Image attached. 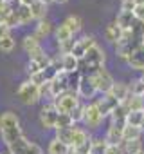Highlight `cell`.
Returning <instances> with one entry per match:
<instances>
[{"instance_id": "obj_1", "label": "cell", "mask_w": 144, "mask_h": 154, "mask_svg": "<svg viewBox=\"0 0 144 154\" xmlns=\"http://www.w3.org/2000/svg\"><path fill=\"white\" fill-rule=\"evenodd\" d=\"M0 134L9 150V154H43L42 147L25 140L20 122L15 112L7 111L0 116Z\"/></svg>"}, {"instance_id": "obj_2", "label": "cell", "mask_w": 144, "mask_h": 154, "mask_svg": "<svg viewBox=\"0 0 144 154\" xmlns=\"http://www.w3.org/2000/svg\"><path fill=\"white\" fill-rule=\"evenodd\" d=\"M140 45H144V22L135 20L133 26L122 33V38L115 44V51L121 58H128L130 54H133Z\"/></svg>"}, {"instance_id": "obj_3", "label": "cell", "mask_w": 144, "mask_h": 154, "mask_svg": "<svg viewBox=\"0 0 144 154\" xmlns=\"http://www.w3.org/2000/svg\"><path fill=\"white\" fill-rule=\"evenodd\" d=\"M105 58H106V56H105V51H103L99 45H94V47L83 56V60H79V67L88 69V72L92 74V72H96L97 69L103 67Z\"/></svg>"}, {"instance_id": "obj_4", "label": "cell", "mask_w": 144, "mask_h": 154, "mask_svg": "<svg viewBox=\"0 0 144 154\" xmlns=\"http://www.w3.org/2000/svg\"><path fill=\"white\" fill-rule=\"evenodd\" d=\"M79 105V94L76 91H68L58 98H54V107L58 109L59 114H70Z\"/></svg>"}, {"instance_id": "obj_5", "label": "cell", "mask_w": 144, "mask_h": 154, "mask_svg": "<svg viewBox=\"0 0 144 154\" xmlns=\"http://www.w3.org/2000/svg\"><path fill=\"white\" fill-rule=\"evenodd\" d=\"M90 78H92V82H94L97 93H103V94L110 93L112 87H114V84H115L114 78H112V74H110L105 67H101V69H97L96 72H92Z\"/></svg>"}, {"instance_id": "obj_6", "label": "cell", "mask_w": 144, "mask_h": 154, "mask_svg": "<svg viewBox=\"0 0 144 154\" xmlns=\"http://www.w3.org/2000/svg\"><path fill=\"white\" fill-rule=\"evenodd\" d=\"M50 58L45 54V51L42 49V47H38V49H34L33 53H29V76L31 74H34V72H42L45 67H49L50 65Z\"/></svg>"}, {"instance_id": "obj_7", "label": "cell", "mask_w": 144, "mask_h": 154, "mask_svg": "<svg viewBox=\"0 0 144 154\" xmlns=\"http://www.w3.org/2000/svg\"><path fill=\"white\" fill-rule=\"evenodd\" d=\"M18 98H20V102L25 103V105H34V103L42 98L40 87L27 80V82H24V84L18 87Z\"/></svg>"}, {"instance_id": "obj_8", "label": "cell", "mask_w": 144, "mask_h": 154, "mask_svg": "<svg viewBox=\"0 0 144 154\" xmlns=\"http://www.w3.org/2000/svg\"><path fill=\"white\" fill-rule=\"evenodd\" d=\"M68 93V84H67V72L61 71L52 82H49V94L52 98H58L61 94Z\"/></svg>"}, {"instance_id": "obj_9", "label": "cell", "mask_w": 144, "mask_h": 154, "mask_svg": "<svg viewBox=\"0 0 144 154\" xmlns=\"http://www.w3.org/2000/svg\"><path fill=\"white\" fill-rule=\"evenodd\" d=\"M58 116H59V112H58V109L54 107V103L45 105V107H42V111H40V122H42V125H43L45 129H56Z\"/></svg>"}, {"instance_id": "obj_10", "label": "cell", "mask_w": 144, "mask_h": 154, "mask_svg": "<svg viewBox=\"0 0 144 154\" xmlns=\"http://www.w3.org/2000/svg\"><path fill=\"white\" fill-rule=\"evenodd\" d=\"M103 120H105V116L99 112L96 102H94V103H88V105L85 107V118H83V122H85L87 127H90V129H97V127L101 125Z\"/></svg>"}, {"instance_id": "obj_11", "label": "cell", "mask_w": 144, "mask_h": 154, "mask_svg": "<svg viewBox=\"0 0 144 154\" xmlns=\"http://www.w3.org/2000/svg\"><path fill=\"white\" fill-rule=\"evenodd\" d=\"M94 45H97V44H96V40H94L92 36H83L81 40H76V45H74V49H72L70 54H74L78 60H83V56H85Z\"/></svg>"}, {"instance_id": "obj_12", "label": "cell", "mask_w": 144, "mask_h": 154, "mask_svg": "<svg viewBox=\"0 0 144 154\" xmlns=\"http://www.w3.org/2000/svg\"><path fill=\"white\" fill-rule=\"evenodd\" d=\"M96 105H97L99 112L106 118V116H110V114L114 112V109L119 105V102H117L110 93H106V94H103V98H99V100L96 102Z\"/></svg>"}, {"instance_id": "obj_13", "label": "cell", "mask_w": 144, "mask_h": 154, "mask_svg": "<svg viewBox=\"0 0 144 154\" xmlns=\"http://www.w3.org/2000/svg\"><path fill=\"white\" fill-rule=\"evenodd\" d=\"M81 98H94V94L97 93V89H96V85H94V82H92V78H90V74H83L81 76V82H79V85H78V91H76Z\"/></svg>"}, {"instance_id": "obj_14", "label": "cell", "mask_w": 144, "mask_h": 154, "mask_svg": "<svg viewBox=\"0 0 144 154\" xmlns=\"http://www.w3.org/2000/svg\"><path fill=\"white\" fill-rule=\"evenodd\" d=\"M122 132H124V125H117V123H110L108 131H106V143L108 145H121L122 143Z\"/></svg>"}, {"instance_id": "obj_15", "label": "cell", "mask_w": 144, "mask_h": 154, "mask_svg": "<svg viewBox=\"0 0 144 154\" xmlns=\"http://www.w3.org/2000/svg\"><path fill=\"white\" fill-rule=\"evenodd\" d=\"M110 94H112L119 103H122V102L128 100V96L131 94V91H130V85H126V84H122V82H115L114 87H112V91H110Z\"/></svg>"}, {"instance_id": "obj_16", "label": "cell", "mask_w": 144, "mask_h": 154, "mask_svg": "<svg viewBox=\"0 0 144 154\" xmlns=\"http://www.w3.org/2000/svg\"><path fill=\"white\" fill-rule=\"evenodd\" d=\"M128 65L131 69H137V71H144V45H140L133 54H130L126 58Z\"/></svg>"}, {"instance_id": "obj_17", "label": "cell", "mask_w": 144, "mask_h": 154, "mask_svg": "<svg viewBox=\"0 0 144 154\" xmlns=\"http://www.w3.org/2000/svg\"><path fill=\"white\" fill-rule=\"evenodd\" d=\"M122 33H124V31L114 22V24H108V26H106V29H105V38H106L110 44H117V42L122 38Z\"/></svg>"}, {"instance_id": "obj_18", "label": "cell", "mask_w": 144, "mask_h": 154, "mask_svg": "<svg viewBox=\"0 0 144 154\" xmlns=\"http://www.w3.org/2000/svg\"><path fill=\"white\" fill-rule=\"evenodd\" d=\"M133 22H135V17H133V13H130V11H119V15H117V18H115V24H117L122 31H128V29L133 26Z\"/></svg>"}, {"instance_id": "obj_19", "label": "cell", "mask_w": 144, "mask_h": 154, "mask_svg": "<svg viewBox=\"0 0 144 154\" xmlns=\"http://www.w3.org/2000/svg\"><path fill=\"white\" fill-rule=\"evenodd\" d=\"M128 109H126V105L124 103H119L115 109H114V112L110 114L112 116V123H117V125H126V118H128Z\"/></svg>"}, {"instance_id": "obj_20", "label": "cell", "mask_w": 144, "mask_h": 154, "mask_svg": "<svg viewBox=\"0 0 144 154\" xmlns=\"http://www.w3.org/2000/svg\"><path fill=\"white\" fill-rule=\"evenodd\" d=\"M61 65H63V71H65V72L79 71V60H78L74 54H63V56H61Z\"/></svg>"}, {"instance_id": "obj_21", "label": "cell", "mask_w": 144, "mask_h": 154, "mask_svg": "<svg viewBox=\"0 0 144 154\" xmlns=\"http://www.w3.org/2000/svg\"><path fill=\"white\" fill-rule=\"evenodd\" d=\"M70 147L67 145V143H63V141H59L58 138H54L50 143H49V147H47V152L49 154H70Z\"/></svg>"}, {"instance_id": "obj_22", "label": "cell", "mask_w": 144, "mask_h": 154, "mask_svg": "<svg viewBox=\"0 0 144 154\" xmlns=\"http://www.w3.org/2000/svg\"><path fill=\"white\" fill-rule=\"evenodd\" d=\"M74 132H76V125L67 127V129H56V138L70 147L72 145V138H74Z\"/></svg>"}, {"instance_id": "obj_23", "label": "cell", "mask_w": 144, "mask_h": 154, "mask_svg": "<svg viewBox=\"0 0 144 154\" xmlns=\"http://www.w3.org/2000/svg\"><path fill=\"white\" fill-rule=\"evenodd\" d=\"M124 154H142V143L140 140H130V141H122L121 143Z\"/></svg>"}, {"instance_id": "obj_24", "label": "cell", "mask_w": 144, "mask_h": 154, "mask_svg": "<svg viewBox=\"0 0 144 154\" xmlns=\"http://www.w3.org/2000/svg\"><path fill=\"white\" fill-rule=\"evenodd\" d=\"M31 13H33V18L34 20H45V13H47V4L42 2V0H36V2L31 6Z\"/></svg>"}, {"instance_id": "obj_25", "label": "cell", "mask_w": 144, "mask_h": 154, "mask_svg": "<svg viewBox=\"0 0 144 154\" xmlns=\"http://www.w3.org/2000/svg\"><path fill=\"white\" fill-rule=\"evenodd\" d=\"M142 131L140 127H133V125H124V132H122V141H130V140H140Z\"/></svg>"}, {"instance_id": "obj_26", "label": "cell", "mask_w": 144, "mask_h": 154, "mask_svg": "<svg viewBox=\"0 0 144 154\" xmlns=\"http://www.w3.org/2000/svg\"><path fill=\"white\" fill-rule=\"evenodd\" d=\"M72 38H74V35L68 31V27H67L65 24L58 26V29H56V40H58V44H59V45H61V44H65V42H68V40H72Z\"/></svg>"}, {"instance_id": "obj_27", "label": "cell", "mask_w": 144, "mask_h": 154, "mask_svg": "<svg viewBox=\"0 0 144 154\" xmlns=\"http://www.w3.org/2000/svg\"><path fill=\"white\" fill-rule=\"evenodd\" d=\"M52 31V24L49 22V20H40L38 22V26H36V31H34V36L40 40V38H43V36H47L49 33Z\"/></svg>"}, {"instance_id": "obj_28", "label": "cell", "mask_w": 144, "mask_h": 154, "mask_svg": "<svg viewBox=\"0 0 144 154\" xmlns=\"http://www.w3.org/2000/svg\"><path fill=\"white\" fill-rule=\"evenodd\" d=\"M63 24L68 27V31H70L72 35H76V33L81 29V18H79V17H76V15H70V17H67Z\"/></svg>"}, {"instance_id": "obj_29", "label": "cell", "mask_w": 144, "mask_h": 154, "mask_svg": "<svg viewBox=\"0 0 144 154\" xmlns=\"http://www.w3.org/2000/svg\"><path fill=\"white\" fill-rule=\"evenodd\" d=\"M81 72L74 71V72H67V84H68V91H78V85L81 82Z\"/></svg>"}, {"instance_id": "obj_30", "label": "cell", "mask_w": 144, "mask_h": 154, "mask_svg": "<svg viewBox=\"0 0 144 154\" xmlns=\"http://www.w3.org/2000/svg\"><path fill=\"white\" fill-rule=\"evenodd\" d=\"M106 150H108V143H106L105 138L92 140V150H90V154H106Z\"/></svg>"}, {"instance_id": "obj_31", "label": "cell", "mask_w": 144, "mask_h": 154, "mask_svg": "<svg viewBox=\"0 0 144 154\" xmlns=\"http://www.w3.org/2000/svg\"><path fill=\"white\" fill-rule=\"evenodd\" d=\"M16 13H18V18H20V24H22V26H25V24H29L31 20H34V18H33V13H31V8H27V6H18Z\"/></svg>"}, {"instance_id": "obj_32", "label": "cell", "mask_w": 144, "mask_h": 154, "mask_svg": "<svg viewBox=\"0 0 144 154\" xmlns=\"http://www.w3.org/2000/svg\"><path fill=\"white\" fill-rule=\"evenodd\" d=\"M142 120H144V111H133V112H128V118H126V125L140 127Z\"/></svg>"}, {"instance_id": "obj_33", "label": "cell", "mask_w": 144, "mask_h": 154, "mask_svg": "<svg viewBox=\"0 0 144 154\" xmlns=\"http://www.w3.org/2000/svg\"><path fill=\"white\" fill-rule=\"evenodd\" d=\"M38 47H42V45H40V40H38L34 35H27V36L24 38V49H25L27 53H33V51L38 49Z\"/></svg>"}, {"instance_id": "obj_34", "label": "cell", "mask_w": 144, "mask_h": 154, "mask_svg": "<svg viewBox=\"0 0 144 154\" xmlns=\"http://www.w3.org/2000/svg\"><path fill=\"white\" fill-rule=\"evenodd\" d=\"M15 49V38L11 35H6L0 38V51H4V53H11Z\"/></svg>"}, {"instance_id": "obj_35", "label": "cell", "mask_w": 144, "mask_h": 154, "mask_svg": "<svg viewBox=\"0 0 144 154\" xmlns=\"http://www.w3.org/2000/svg\"><path fill=\"white\" fill-rule=\"evenodd\" d=\"M76 125L74 120H72L70 114H59L58 116V123H56V129H67V127H72Z\"/></svg>"}, {"instance_id": "obj_36", "label": "cell", "mask_w": 144, "mask_h": 154, "mask_svg": "<svg viewBox=\"0 0 144 154\" xmlns=\"http://www.w3.org/2000/svg\"><path fill=\"white\" fill-rule=\"evenodd\" d=\"M130 91L135 96H144V76H142V78H139V80H135L130 85Z\"/></svg>"}, {"instance_id": "obj_37", "label": "cell", "mask_w": 144, "mask_h": 154, "mask_svg": "<svg viewBox=\"0 0 144 154\" xmlns=\"http://www.w3.org/2000/svg\"><path fill=\"white\" fill-rule=\"evenodd\" d=\"M85 107L87 105H78L74 111L70 112V116H72V120H74V123H78V122H83V118H85Z\"/></svg>"}, {"instance_id": "obj_38", "label": "cell", "mask_w": 144, "mask_h": 154, "mask_svg": "<svg viewBox=\"0 0 144 154\" xmlns=\"http://www.w3.org/2000/svg\"><path fill=\"white\" fill-rule=\"evenodd\" d=\"M29 82H33V84L38 85V87H43L45 84H49V82L45 80V76H43V71H42V72H34V74H31V76H29Z\"/></svg>"}, {"instance_id": "obj_39", "label": "cell", "mask_w": 144, "mask_h": 154, "mask_svg": "<svg viewBox=\"0 0 144 154\" xmlns=\"http://www.w3.org/2000/svg\"><path fill=\"white\" fill-rule=\"evenodd\" d=\"M4 24H6L9 29H11V27H18V26H22V24H20V18H18V13H16V9L7 17V20H6Z\"/></svg>"}, {"instance_id": "obj_40", "label": "cell", "mask_w": 144, "mask_h": 154, "mask_svg": "<svg viewBox=\"0 0 144 154\" xmlns=\"http://www.w3.org/2000/svg\"><path fill=\"white\" fill-rule=\"evenodd\" d=\"M135 6H137L135 0H121V11H130V13H133Z\"/></svg>"}, {"instance_id": "obj_41", "label": "cell", "mask_w": 144, "mask_h": 154, "mask_svg": "<svg viewBox=\"0 0 144 154\" xmlns=\"http://www.w3.org/2000/svg\"><path fill=\"white\" fill-rule=\"evenodd\" d=\"M74 45H76V40L72 38V40H68V42L61 44L59 47H61V53H63V54H70V53H72V49H74Z\"/></svg>"}, {"instance_id": "obj_42", "label": "cell", "mask_w": 144, "mask_h": 154, "mask_svg": "<svg viewBox=\"0 0 144 154\" xmlns=\"http://www.w3.org/2000/svg\"><path fill=\"white\" fill-rule=\"evenodd\" d=\"M133 17H135V20L144 22V4H137V6H135V9H133Z\"/></svg>"}, {"instance_id": "obj_43", "label": "cell", "mask_w": 144, "mask_h": 154, "mask_svg": "<svg viewBox=\"0 0 144 154\" xmlns=\"http://www.w3.org/2000/svg\"><path fill=\"white\" fill-rule=\"evenodd\" d=\"M106 154H124V150H122L121 145H108Z\"/></svg>"}, {"instance_id": "obj_44", "label": "cell", "mask_w": 144, "mask_h": 154, "mask_svg": "<svg viewBox=\"0 0 144 154\" xmlns=\"http://www.w3.org/2000/svg\"><path fill=\"white\" fill-rule=\"evenodd\" d=\"M18 2H20V6H27V8H31V6L36 2V0H18Z\"/></svg>"}, {"instance_id": "obj_45", "label": "cell", "mask_w": 144, "mask_h": 154, "mask_svg": "<svg viewBox=\"0 0 144 154\" xmlns=\"http://www.w3.org/2000/svg\"><path fill=\"white\" fill-rule=\"evenodd\" d=\"M54 2H58V4H67L68 0H54Z\"/></svg>"}, {"instance_id": "obj_46", "label": "cell", "mask_w": 144, "mask_h": 154, "mask_svg": "<svg viewBox=\"0 0 144 154\" xmlns=\"http://www.w3.org/2000/svg\"><path fill=\"white\" fill-rule=\"evenodd\" d=\"M42 2H45V4H47V6H49V4H50V2H54V0H42Z\"/></svg>"}, {"instance_id": "obj_47", "label": "cell", "mask_w": 144, "mask_h": 154, "mask_svg": "<svg viewBox=\"0 0 144 154\" xmlns=\"http://www.w3.org/2000/svg\"><path fill=\"white\" fill-rule=\"evenodd\" d=\"M140 131H142V134H144V120H142V123H140Z\"/></svg>"}, {"instance_id": "obj_48", "label": "cell", "mask_w": 144, "mask_h": 154, "mask_svg": "<svg viewBox=\"0 0 144 154\" xmlns=\"http://www.w3.org/2000/svg\"><path fill=\"white\" fill-rule=\"evenodd\" d=\"M135 2H137V4H144V0H135Z\"/></svg>"}, {"instance_id": "obj_49", "label": "cell", "mask_w": 144, "mask_h": 154, "mask_svg": "<svg viewBox=\"0 0 144 154\" xmlns=\"http://www.w3.org/2000/svg\"><path fill=\"white\" fill-rule=\"evenodd\" d=\"M70 154H79V152H76V150H70Z\"/></svg>"}, {"instance_id": "obj_50", "label": "cell", "mask_w": 144, "mask_h": 154, "mask_svg": "<svg viewBox=\"0 0 144 154\" xmlns=\"http://www.w3.org/2000/svg\"><path fill=\"white\" fill-rule=\"evenodd\" d=\"M0 26H2V20H0Z\"/></svg>"}, {"instance_id": "obj_51", "label": "cell", "mask_w": 144, "mask_h": 154, "mask_svg": "<svg viewBox=\"0 0 144 154\" xmlns=\"http://www.w3.org/2000/svg\"><path fill=\"white\" fill-rule=\"evenodd\" d=\"M142 154H144V152H142Z\"/></svg>"}]
</instances>
